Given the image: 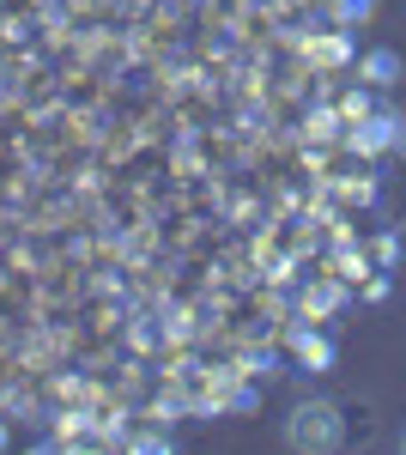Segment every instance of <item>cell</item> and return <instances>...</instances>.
Instances as JSON below:
<instances>
[{"label": "cell", "instance_id": "obj_5", "mask_svg": "<svg viewBox=\"0 0 406 455\" xmlns=\"http://www.w3.org/2000/svg\"><path fill=\"white\" fill-rule=\"evenodd\" d=\"M388 128H394V122H370V134H364V146H388Z\"/></svg>", "mask_w": 406, "mask_h": 455}, {"label": "cell", "instance_id": "obj_1", "mask_svg": "<svg viewBox=\"0 0 406 455\" xmlns=\"http://www.w3.org/2000/svg\"><path fill=\"white\" fill-rule=\"evenodd\" d=\"M285 443L304 455H334L346 443V419H339L334 401H298L291 419H285Z\"/></svg>", "mask_w": 406, "mask_h": 455}, {"label": "cell", "instance_id": "obj_4", "mask_svg": "<svg viewBox=\"0 0 406 455\" xmlns=\"http://www.w3.org/2000/svg\"><path fill=\"white\" fill-rule=\"evenodd\" d=\"M370 73H376V79H388V73H394V55H388V49H382V55H370Z\"/></svg>", "mask_w": 406, "mask_h": 455}, {"label": "cell", "instance_id": "obj_2", "mask_svg": "<svg viewBox=\"0 0 406 455\" xmlns=\"http://www.w3.org/2000/svg\"><path fill=\"white\" fill-rule=\"evenodd\" d=\"M376 0H334V19L339 25H358V19H370Z\"/></svg>", "mask_w": 406, "mask_h": 455}, {"label": "cell", "instance_id": "obj_3", "mask_svg": "<svg viewBox=\"0 0 406 455\" xmlns=\"http://www.w3.org/2000/svg\"><path fill=\"white\" fill-rule=\"evenodd\" d=\"M309 61H346V36H328V43H309Z\"/></svg>", "mask_w": 406, "mask_h": 455}]
</instances>
